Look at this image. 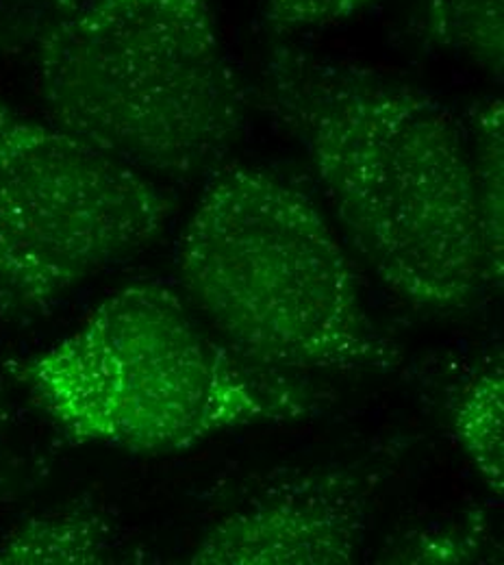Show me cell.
Masks as SVG:
<instances>
[{"mask_svg":"<svg viewBox=\"0 0 504 565\" xmlns=\"http://www.w3.org/2000/svg\"><path fill=\"white\" fill-rule=\"evenodd\" d=\"M268 105L363 264L422 313L468 311L492 282L470 140L437 98L353 64L277 49Z\"/></svg>","mask_w":504,"mask_h":565,"instance_id":"cell-1","label":"cell"},{"mask_svg":"<svg viewBox=\"0 0 504 565\" xmlns=\"http://www.w3.org/2000/svg\"><path fill=\"white\" fill-rule=\"evenodd\" d=\"M176 273L217 338L272 372H389L403 359L335 228L266 170L214 172L181 233Z\"/></svg>","mask_w":504,"mask_h":565,"instance_id":"cell-2","label":"cell"},{"mask_svg":"<svg viewBox=\"0 0 504 565\" xmlns=\"http://www.w3.org/2000/svg\"><path fill=\"white\" fill-rule=\"evenodd\" d=\"M13 376L76 444L172 455L216 435L300 420L315 398L205 331L181 294L131 282Z\"/></svg>","mask_w":504,"mask_h":565,"instance_id":"cell-3","label":"cell"},{"mask_svg":"<svg viewBox=\"0 0 504 565\" xmlns=\"http://www.w3.org/2000/svg\"><path fill=\"white\" fill-rule=\"evenodd\" d=\"M35 71L53 125L142 174L216 172L244 131L210 0H87L44 31Z\"/></svg>","mask_w":504,"mask_h":565,"instance_id":"cell-4","label":"cell"},{"mask_svg":"<svg viewBox=\"0 0 504 565\" xmlns=\"http://www.w3.org/2000/svg\"><path fill=\"white\" fill-rule=\"evenodd\" d=\"M172 213L140 170L0 100V313L46 316L150 246Z\"/></svg>","mask_w":504,"mask_h":565,"instance_id":"cell-5","label":"cell"},{"mask_svg":"<svg viewBox=\"0 0 504 565\" xmlns=\"http://www.w3.org/2000/svg\"><path fill=\"white\" fill-rule=\"evenodd\" d=\"M367 533V492L348 472H311L266 488L219 518L194 565H348Z\"/></svg>","mask_w":504,"mask_h":565,"instance_id":"cell-6","label":"cell"},{"mask_svg":"<svg viewBox=\"0 0 504 565\" xmlns=\"http://www.w3.org/2000/svg\"><path fill=\"white\" fill-rule=\"evenodd\" d=\"M116 533L92 507L33 515L0 537V565L109 564Z\"/></svg>","mask_w":504,"mask_h":565,"instance_id":"cell-7","label":"cell"},{"mask_svg":"<svg viewBox=\"0 0 504 565\" xmlns=\"http://www.w3.org/2000/svg\"><path fill=\"white\" fill-rule=\"evenodd\" d=\"M452 433L492 494L504 492L503 365L481 370L452 405Z\"/></svg>","mask_w":504,"mask_h":565,"instance_id":"cell-8","label":"cell"},{"mask_svg":"<svg viewBox=\"0 0 504 565\" xmlns=\"http://www.w3.org/2000/svg\"><path fill=\"white\" fill-rule=\"evenodd\" d=\"M470 127V150L487 266L492 282L501 287L504 277L503 100L492 98L481 103L474 109Z\"/></svg>","mask_w":504,"mask_h":565,"instance_id":"cell-9","label":"cell"},{"mask_svg":"<svg viewBox=\"0 0 504 565\" xmlns=\"http://www.w3.org/2000/svg\"><path fill=\"white\" fill-rule=\"evenodd\" d=\"M429 40L503 76V0H429Z\"/></svg>","mask_w":504,"mask_h":565,"instance_id":"cell-10","label":"cell"},{"mask_svg":"<svg viewBox=\"0 0 504 565\" xmlns=\"http://www.w3.org/2000/svg\"><path fill=\"white\" fill-rule=\"evenodd\" d=\"M369 0H268L266 18L275 29L320 26L342 20Z\"/></svg>","mask_w":504,"mask_h":565,"instance_id":"cell-11","label":"cell"}]
</instances>
